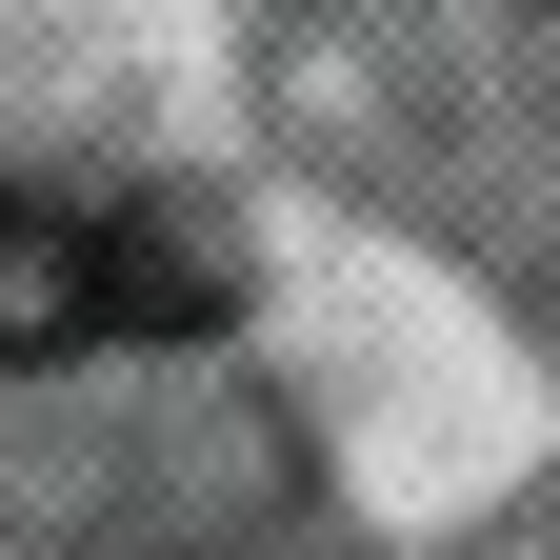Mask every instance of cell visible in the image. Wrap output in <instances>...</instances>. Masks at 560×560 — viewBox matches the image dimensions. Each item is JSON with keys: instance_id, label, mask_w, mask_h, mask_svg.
Instances as JSON below:
<instances>
[{"instance_id": "cell-1", "label": "cell", "mask_w": 560, "mask_h": 560, "mask_svg": "<svg viewBox=\"0 0 560 560\" xmlns=\"http://www.w3.org/2000/svg\"><path fill=\"white\" fill-rule=\"evenodd\" d=\"M200 320H221V280H200L161 221H101V200L0 180V381L81 361V340H200Z\"/></svg>"}]
</instances>
